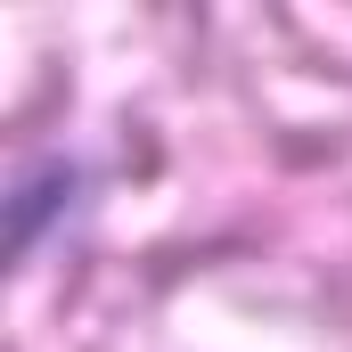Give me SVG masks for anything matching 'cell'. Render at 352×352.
Here are the masks:
<instances>
[{
	"label": "cell",
	"mask_w": 352,
	"mask_h": 352,
	"mask_svg": "<svg viewBox=\"0 0 352 352\" xmlns=\"http://www.w3.org/2000/svg\"><path fill=\"white\" fill-rule=\"evenodd\" d=\"M74 197V164H33V173L16 180V197H8V221H16V246H33L41 238V221L58 213Z\"/></svg>",
	"instance_id": "6da1fadb"
}]
</instances>
